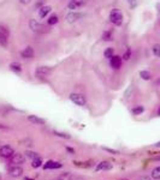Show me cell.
I'll list each match as a JSON object with an SVG mask.
<instances>
[{
	"mask_svg": "<svg viewBox=\"0 0 160 180\" xmlns=\"http://www.w3.org/2000/svg\"><path fill=\"white\" fill-rule=\"evenodd\" d=\"M153 53H154V55L160 57V45H154L153 46Z\"/></svg>",
	"mask_w": 160,
	"mask_h": 180,
	"instance_id": "obj_28",
	"label": "cell"
},
{
	"mask_svg": "<svg viewBox=\"0 0 160 180\" xmlns=\"http://www.w3.org/2000/svg\"><path fill=\"white\" fill-rule=\"evenodd\" d=\"M51 10H52L51 6H42V7L39 10V16H40L41 18H45V17L51 12Z\"/></svg>",
	"mask_w": 160,
	"mask_h": 180,
	"instance_id": "obj_14",
	"label": "cell"
},
{
	"mask_svg": "<svg viewBox=\"0 0 160 180\" xmlns=\"http://www.w3.org/2000/svg\"><path fill=\"white\" fill-rule=\"evenodd\" d=\"M54 135H56V136H58V137L65 138V139H69V138H70V135H67V133H63V132H58V131H54Z\"/></svg>",
	"mask_w": 160,
	"mask_h": 180,
	"instance_id": "obj_27",
	"label": "cell"
},
{
	"mask_svg": "<svg viewBox=\"0 0 160 180\" xmlns=\"http://www.w3.org/2000/svg\"><path fill=\"white\" fill-rule=\"evenodd\" d=\"M13 154H15V150L10 145H2L0 148V156L4 158H10Z\"/></svg>",
	"mask_w": 160,
	"mask_h": 180,
	"instance_id": "obj_6",
	"label": "cell"
},
{
	"mask_svg": "<svg viewBox=\"0 0 160 180\" xmlns=\"http://www.w3.org/2000/svg\"><path fill=\"white\" fill-rule=\"evenodd\" d=\"M6 42H7L6 34H4L2 31H0V43H1L2 46H5V45H6Z\"/></svg>",
	"mask_w": 160,
	"mask_h": 180,
	"instance_id": "obj_26",
	"label": "cell"
},
{
	"mask_svg": "<svg viewBox=\"0 0 160 180\" xmlns=\"http://www.w3.org/2000/svg\"><path fill=\"white\" fill-rule=\"evenodd\" d=\"M158 115H160V107H159V111H158Z\"/></svg>",
	"mask_w": 160,
	"mask_h": 180,
	"instance_id": "obj_37",
	"label": "cell"
},
{
	"mask_svg": "<svg viewBox=\"0 0 160 180\" xmlns=\"http://www.w3.org/2000/svg\"><path fill=\"white\" fill-rule=\"evenodd\" d=\"M56 180H71V173L70 172H65V173H62L59 174Z\"/></svg>",
	"mask_w": 160,
	"mask_h": 180,
	"instance_id": "obj_18",
	"label": "cell"
},
{
	"mask_svg": "<svg viewBox=\"0 0 160 180\" xmlns=\"http://www.w3.org/2000/svg\"><path fill=\"white\" fill-rule=\"evenodd\" d=\"M28 180H34V179H28Z\"/></svg>",
	"mask_w": 160,
	"mask_h": 180,
	"instance_id": "obj_40",
	"label": "cell"
},
{
	"mask_svg": "<svg viewBox=\"0 0 160 180\" xmlns=\"http://www.w3.org/2000/svg\"><path fill=\"white\" fill-rule=\"evenodd\" d=\"M49 73H51V67H47V66H40V67H37L36 71H35V77L42 79V78L47 77Z\"/></svg>",
	"mask_w": 160,
	"mask_h": 180,
	"instance_id": "obj_5",
	"label": "cell"
},
{
	"mask_svg": "<svg viewBox=\"0 0 160 180\" xmlns=\"http://www.w3.org/2000/svg\"><path fill=\"white\" fill-rule=\"evenodd\" d=\"M19 1H21V2L23 4V5H28V4H29V2L32 1V0H19Z\"/></svg>",
	"mask_w": 160,
	"mask_h": 180,
	"instance_id": "obj_32",
	"label": "cell"
},
{
	"mask_svg": "<svg viewBox=\"0 0 160 180\" xmlns=\"http://www.w3.org/2000/svg\"><path fill=\"white\" fill-rule=\"evenodd\" d=\"M130 57H131V49L128 48V49H127V52L124 53V57H123V58H124V60H129L130 59Z\"/></svg>",
	"mask_w": 160,
	"mask_h": 180,
	"instance_id": "obj_30",
	"label": "cell"
},
{
	"mask_svg": "<svg viewBox=\"0 0 160 180\" xmlns=\"http://www.w3.org/2000/svg\"><path fill=\"white\" fill-rule=\"evenodd\" d=\"M102 149L105 150V151H107V152H110V154H113V155H118L119 154L117 150L114 149H110V148H105V147H102Z\"/></svg>",
	"mask_w": 160,
	"mask_h": 180,
	"instance_id": "obj_29",
	"label": "cell"
},
{
	"mask_svg": "<svg viewBox=\"0 0 160 180\" xmlns=\"http://www.w3.org/2000/svg\"><path fill=\"white\" fill-rule=\"evenodd\" d=\"M154 147H155V148H160V142L155 143V144H154Z\"/></svg>",
	"mask_w": 160,
	"mask_h": 180,
	"instance_id": "obj_35",
	"label": "cell"
},
{
	"mask_svg": "<svg viewBox=\"0 0 160 180\" xmlns=\"http://www.w3.org/2000/svg\"><path fill=\"white\" fill-rule=\"evenodd\" d=\"M121 180H128V179H121Z\"/></svg>",
	"mask_w": 160,
	"mask_h": 180,
	"instance_id": "obj_39",
	"label": "cell"
},
{
	"mask_svg": "<svg viewBox=\"0 0 160 180\" xmlns=\"http://www.w3.org/2000/svg\"><path fill=\"white\" fill-rule=\"evenodd\" d=\"M140 76H141V78L145 79V81H149V79L152 78V75H151V72H148V71H141V72H140Z\"/></svg>",
	"mask_w": 160,
	"mask_h": 180,
	"instance_id": "obj_22",
	"label": "cell"
},
{
	"mask_svg": "<svg viewBox=\"0 0 160 180\" xmlns=\"http://www.w3.org/2000/svg\"><path fill=\"white\" fill-rule=\"evenodd\" d=\"M82 4H83V2H78V1H76V0H71L70 4H69V8H70V10H76V7L80 6V5H82Z\"/></svg>",
	"mask_w": 160,
	"mask_h": 180,
	"instance_id": "obj_24",
	"label": "cell"
},
{
	"mask_svg": "<svg viewBox=\"0 0 160 180\" xmlns=\"http://www.w3.org/2000/svg\"><path fill=\"white\" fill-rule=\"evenodd\" d=\"M0 179H1V173H0Z\"/></svg>",
	"mask_w": 160,
	"mask_h": 180,
	"instance_id": "obj_38",
	"label": "cell"
},
{
	"mask_svg": "<svg viewBox=\"0 0 160 180\" xmlns=\"http://www.w3.org/2000/svg\"><path fill=\"white\" fill-rule=\"evenodd\" d=\"M24 154H26V155H24V156H26V158H29V160H32V161L34 160V158H36V157L39 156V155H37V152L32 151V150H27Z\"/></svg>",
	"mask_w": 160,
	"mask_h": 180,
	"instance_id": "obj_17",
	"label": "cell"
},
{
	"mask_svg": "<svg viewBox=\"0 0 160 180\" xmlns=\"http://www.w3.org/2000/svg\"><path fill=\"white\" fill-rule=\"evenodd\" d=\"M28 121L34 125H45V120L39 118L37 115H28Z\"/></svg>",
	"mask_w": 160,
	"mask_h": 180,
	"instance_id": "obj_12",
	"label": "cell"
},
{
	"mask_svg": "<svg viewBox=\"0 0 160 180\" xmlns=\"http://www.w3.org/2000/svg\"><path fill=\"white\" fill-rule=\"evenodd\" d=\"M128 1H129V4H130L131 6H134V5H135V2H136V0H128Z\"/></svg>",
	"mask_w": 160,
	"mask_h": 180,
	"instance_id": "obj_34",
	"label": "cell"
},
{
	"mask_svg": "<svg viewBox=\"0 0 160 180\" xmlns=\"http://www.w3.org/2000/svg\"><path fill=\"white\" fill-rule=\"evenodd\" d=\"M157 8H158V10L160 11V2H159V4H157Z\"/></svg>",
	"mask_w": 160,
	"mask_h": 180,
	"instance_id": "obj_36",
	"label": "cell"
},
{
	"mask_svg": "<svg viewBox=\"0 0 160 180\" xmlns=\"http://www.w3.org/2000/svg\"><path fill=\"white\" fill-rule=\"evenodd\" d=\"M81 17H82V15L78 13V12H70V13H67V16H66V21H67L69 23H75V22H77Z\"/></svg>",
	"mask_w": 160,
	"mask_h": 180,
	"instance_id": "obj_9",
	"label": "cell"
},
{
	"mask_svg": "<svg viewBox=\"0 0 160 180\" xmlns=\"http://www.w3.org/2000/svg\"><path fill=\"white\" fill-rule=\"evenodd\" d=\"M66 150H67V151H69L71 155H73V154H75V150L72 149V148H70V147H66Z\"/></svg>",
	"mask_w": 160,
	"mask_h": 180,
	"instance_id": "obj_31",
	"label": "cell"
},
{
	"mask_svg": "<svg viewBox=\"0 0 160 180\" xmlns=\"http://www.w3.org/2000/svg\"><path fill=\"white\" fill-rule=\"evenodd\" d=\"M29 27H30V29H32V31H35V32H40V31H42V29H43V25H41L36 19H30Z\"/></svg>",
	"mask_w": 160,
	"mask_h": 180,
	"instance_id": "obj_10",
	"label": "cell"
},
{
	"mask_svg": "<svg viewBox=\"0 0 160 180\" xmlns=\"http://www.w3.org/2000/svg\"><path fill=\"white\" fill-rule=\"evenodd\" d=\"M104 55H105V58H107V59H111V58L114 55V51H113V48H107V49L105 51Z\"/></svg>",
	"mask_w": 160,
	"mask_h": 180,
	"instance_id": "obj_23",
	"label": "cell"
},
{
	"mask_svg": "<svg viewBox=\"0 0 160 180\" xmlns=\"http://www.w3.org/2000/svg\"><path fill=\"white\" fill-rule=\"evenodd\" d=\"M58 16L57 15H52L49 18H48V21H47V24L48 25H54V24H57L58 23Z\"/></svg>",
	"mask_w": 160,
	"mask_h": 180,
	"instance_id": "obj_19",
	"label": "cell"
},
{
	"mask_svg": "<svg viewBox=\"0 0 160 180\" xmlns=\"http://www.w3.org/2000/svg\"><path fill=\"white\" fill-rule=\"evenodd\" d=\"M111 66H112L113 68H116V70H119L121 66H122V59H121V57L113 55V57L111 58Z\"/></svg>",
	"mask_w": 160,
	"mask_h": 180,
	"instance_id": "obj_11",
	"label": "cell"
},
{
	"mask_svg": "<svg viewBox=\"0 0 160 180\" xmlns=\"http://www.w3.org/2000/svg\"><path fill=\"white\" fill-rule=\"evenodd\" d=\"M112 169V163L107 162V161H101L96 165L95 172H101V171H110Z\"/></svg>",
	"mask_w": 160,
	"mask_h": 180,
	"instance_id": "obj_8",
	"label": "cell"
},
{
	"mask_svg": "<svg viewBox=\"0 0 160 180\" xmlns=\"http://www.w3.org/2000/svg\"><path fill=\"white\" fill-rule=\"evenodd\" d=\"M10 68H11L13 72H16V73H19V72L22 71L21 65H19V64H17V62H12V64L10 65Z\"/></svg>",
	"mask_w": 160,
	"mask_h": 180,
	"instance_id": "obj_20",
	"label": "cell"
},
{
	"mask_svg": "<svg viewBox=\"0 0 160 180\" xmlns=\"http://www.w3.org/2000/svg\"><path fill=\"white\" fill-rule=\"evenodd\" d=\"M138 180H152V179H151L149 177H141Z\"/></svg>",
	"mask_w": 160,
	"mask_h": 180,
	"instance_id": "obj_33",
	"label": "cell"
},
{
	"mask_svg": "<svg viewBox=\"0 0 160 180\" xmlns=\"http://www.w3.org/2000/svg\"><path fill=\"white\" fill-rule=\"evenodd\" d=\"M110 21L114 24V25H121L123 22V15L118 11V10H113L110 15Z\"/></svg>",
	"mask_w": 160,
	"mask_h": 180,
	"instance_id": "obj_2",
	"label": "cell"
},
{
	"mask_svg": "<svg viewBox=\"0 0 160 180\" xmlns=\"http://www.w3.org/2000/svg\"><path fill=\"white\" fill-rule=\"evenodd\" d=\"M152 178L155 180H160V166L159 167H155L152 171Z\"/></svg>",
	"mask_w": 160,
	"mask_h": 180,
	"instance_id": "obj_21",
	"label": "cell"
},
{
	"mask_svg": "<svg viewBox=\"0 0 160 180\" xmlns=\"http://www.w3.org/2000/svg\"><path fill=\"white\" fill-rule=\"evenodd\" d=\"M41 166H43V161H42V158H41L40 156H37L36 158H34L32 161V168H39V167H41Z\"/></svg>",
	"mask_w": 160,
	"mask_h": 180,
	"instance_id": "obj_15",
	"label": "cell"
},
{
	"mask_svg": "<svg viewBox=\"0 0 160 180\" xmlns=\"http://www.w3.org/2000/svg\"><path fill=\"white\" fill-rule=\"evenodd\" d=\"M7 173L12 178H19V177L23 175V168H22L21 165H11L7 168Z\"/></svg>",
	"mask_w": 160,
	"mask_h": 180,
	"instance_id": "obj_1",
	"label": "cell"
},
{
	"mask_svg": "<svg viewBox=\"0 0 160 180\" xmlns=\"http://www.w3.org/2000/svg\"><path fill=\"white\" fill-rule=\"evenodd\" d=\"M70 100H71L75 105H77V106H84L86 102H87L84 95H82V94H76V92H73V94L70 95Z\"/></svg>",
	"mask_w": 160,
	"mask_h": 180,
	"instance_id": "obj_3",
	"label": "cell"
},
{
	"mask_svg": "<svg viewBox=\"0 0 160 180\" xmlns=\"http://www.w3.org/2000/svg\"><path fill=\"white\" fill-rule=\"evenodd\" d=\"M32 57H34V49L32 47H27V48L23 49V52H22V58L23 59H32Z\"/></svg>",
	"mask_w": 160,
	"mask_h": 180,
	"instance_id": "obj_13",
	"label": "cell"
},
{
	"mask_svg": "<svg viewBox=\"0 0 160 180\" xmlns=\"http://www.w3.org/2000/svg\"><path fill=\"white\" fill-rule=\"evenodd\" d=\"M143 112H145V107L143 106H136V107L132 108V114L134 115H140Z\"/></svg>",
	"mask_w": 160,
	"mask_h": 180,
	"instance_id": "obj_16",
	"label": "cell"
},
{
	"mask_svg": "<svg viewBox=\"0 0 160 180\" xmlns=\"http://www.w3.org/2000/svg\"><path fill=\"white\" fill-rule=\"evenodd\" d=\"M10 162H11V165H21L22 166L23 163H26V156L21 152H15L10 157Z\"/></svg>",
	"mask_w": 160,
	"mask_h": 180,
	"instance_id": "obj_4",
	"label": "cell"
},
{
	"mask_svg": "<svg viewBox=\"0 0 160 180\" xmlns=\"http://www.w3.org/2000/svg\"><path fill=\"white\" fill-rule=\"evenodd\" d=\"M102 40L104 41H111L112 40V32L111 31H105L102 34Z\"/></svg>",
	"mask_w": 160,
	"mask_h": 180,
	"instance_id": "obj_25",
	"label": "cell"
},
{
	"mask_svg": "<svg viewBox=\"0 0 160 180\" xmlns=\"http://www.w3.org/2000/svg\"><path fill=\"white\" fill-rule=\"evenodd\" d=\"M43 169H59V168H62L63 167V165L60 163V162H58V161H53V160H49V161H47L46 163H43Z\"/></svg>",
	"mask_w": 160,
	"mask_h": 180,
	"instance_id": "obj_7",
	"label": "cell"
}]
</instances>
